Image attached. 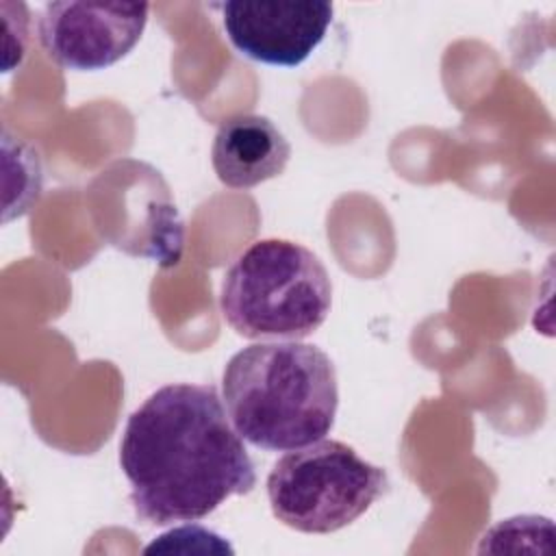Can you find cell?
Instances as JSON below:
<instances>
[{
    "label": "cell",
    "instance_id": "6da1fadb",
    "mask_svg": "<svg viewBox=\"0 0 556 556\" xmlns=\"http://www.w3.org/2000/svg\"><path fill=\"white\" fill-rule=\"evenodd\" d=\"M119 465L137 517L154 526L204 519L256 486L254 463L213 384L156 389L126 421Z\"/></svg>",
    "mask_w": 556,
    "mask_h": 556
},
{
    "label": "cell",
    "instance_id": "7a4b0ae2",
    "mask_svg": "<svg viewBox=\"0 0 556 556\" xmlns=\"http://www.w3.org/2000/svg\"><path fill=\"white\" fill-rule=\"evenodd\" d=\"M228 417L254 447L289 452L311 445L334 426L337 369L311 343L261 341L232 354L222 376Z\"/></svg>",
    "mask_w": 556,
    "mask_h": 556
},
{
    "label": "cell",
    "instance_id": "3957f363",
    "mask_svg": "<svg viewBox=\"0 0 556 556\" xmlns=\"http://www.w3.org/2000/svg\"><path fill=\"white\" fill-rule=\"evenodd\" d=\"M332 306L330 274L308 248L289 239H261L228 267L219 308L245 339L300 341Z\"/></svg>",
    "mask_w": 556,
    "mask_h": 556
},
{
    "label": "cell",
    "instance_id": "277c9868",
    "mask_svg": "<svg viewBox=\"0 0 556 556\" xmlns=\"http://www.w3.org/2000/svg\"><path fill=\"white\" fill-rule=\"evenodd\" d=\"M387 489L389 478L382 467L332 439L289 450L267 476L274 517L306 534H330L350 526Z\"/></svg>",
    "mask_w": 556,
    "mask_h": 556
},
{
    "label": "cell",
    "instance_id": "5b68a950",
    "mask_svg": "<svg viewBox=\"0 0 556 556\" xmlns=\"http://www.w3.org/2000/svg\"><path fill=\"white\" fill-rule=\"evenodd\" d=\"M148 11V2H48L39 17V41L65 70H104L139 43Z\"/></svg>",
    "mask_w": 556,
    "mask_h": 556
},
{
    "label": "cell",
    "instance_id": "8992f818",
    "mask_svg": "<svg viewBox=\"0 0 556 556\" xmlns=\"http://www.w3.org/2000/svg\"><path fill=\"white\" fill-rule=\"evenodd\" d=\"M219 9L224 30L241 54L280 67L304 63L332 22V4L317 0H232Z\"/></svg>",
    "mask_w": 556,
    "mask_h": 556
},
{
    "label": "cell",
    "instance_id": "52a82bcc",
    "mask_svg": "<svg viewBox=\"0 0 556 556\" xmlns=\"http://www.w3.org/2000/svg\"><path fill=\"white\" fill-rule=\"evenodd\" d=\"M291 146L265 115H235L219 124L211 161L217 178L230 189H250L285 172Z\"/></svg>",
    "mask_w": 556,
    "mask_h": 556
},
{
    "label": "cell",
    "instance_id": "ba28073f",
    "mask_svg": "<svg viewBox=\"0 0 556 556\" xmlns=\"http://www.w3.org/2000/svg\"><path fill=\"white\" fill-rule=\"evenodd\" d=\"M146 554L152 552H232V547L215 532L202 528V526H182L174 528L159 539H154L146 549Z\"/></svg>",
    "mask_w": 556,
    "mask_h": 556
}]
</instances>
